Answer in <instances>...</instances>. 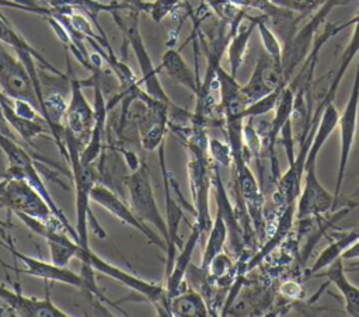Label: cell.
Listing matches in <instances>:
<instances>
[{
	"mask_svg": "<svg viewBox=\"0 0 359 317\" xmlns=\"http://www.w3.org/2000/svg\"><path fill=\"white\" fill-rule=\"evenodd\" d=\"M65 144L69 153L67 163L70 164L73 181H74V194H76V231L79 236V243L84 248H90L88 245V234H87V224L91 220L93 229L100 238H105L107 233L100 226L97 219L90 210V201H91V189L100 181L98 168L94 164H86L80 158V151L83 144L69 132L65 129Z\"/></svg>",
	"mask_w": 359,
	"mask_h": 317,
	"instance_id": "obj_1",
	"label": "cell"
},
{
	"mask_svg": "<svg viewBox=\"0 0 359 317\" xmlns=\"http://www.w3.org/2000/svg\"><path fill=\"white\" fill-rule=\"evenodd\" d=\"M0 244L4 245L14 255V258L20 259L24 264V268H13L17 274L36 276V278H41L43 281H50V282H60V283L77 288L80 290L90 292L94 296H97L101 302H107L108 304L116 307L122 314L126 316L125 310L119 309V306L115 304L114 302H109L108 299H105V296L97 286L95 276H94V268L90 267L88 264L81 262V274H76V272L67 269V267H59L53 262H45L42 259L22 254L21 251H18L14 247L10 236H7L4 238V241H0Z\"/></svg>",
	"mask_w": 359,
	"mask_h": 317,
	"instance_id": "obj_2",
	"label": "cell"
},
{
	"mask_svg": "<svg viewBox=\"0 0 359 317\" xmlns=\"http://www.w3.org/2000/svg\"><path fill=\"white\" fill-rule=\"evenodd\" d=\"M116 27L122 31L125 42L130 45L136 60L139 63L140 72H142V81L144 84V90L147 94L154 97L156 100H160L168 105H175V102L171 101V98L164 91L163 86L158 81V67H154L150 55L147 52V48L143 42L140 29H139V15L140 11L135 8H126V10H114L109 13Z\"/></svg>",
	"mask_w": 359,
	"mask_h": 317,
	"instance_id": "obj_3",
	"label": "cell"
},
{
	"mask_svg": "<svg viewBox=\"0 0 359 317\" xmlns=\"http://www.w3.org/2000/svg\"><path fill=\"white\" fill-rule=\"evenodd\" d=\"M0 206H6L14 213H22L36 219L53 230L69 233L66 226L53 213L52 208L48 205L43 196L22 178L4 177V187L0 195Z\"/></svg>",
	"mask_w": 359,
	"mask_h": 317,
	"instance_id": "obj_4",
	"label": "cell"
},
{
	"mask_svg": "<svg viewBox=\"0 0 359 317\" xmlns=\"http://www.w3.org/2000/svg\"><path fill=\"white\" fill-rule=\"evenodd\" d=\"M0 151L6 156L8 167L6 170V173L3 174V177H14V178H22L25 180L28 184H31L42 196L43 199L48 202V205L52 208L53 213L60 219V222L66 226V229L69 230L70 236L79 241V236L76 231V227H73V224H70L69 219L66 217L65 212L56 205V202L53 201L52 195L49 194L46 185L42 181V177L39 175L35 163L32 160V157L29 156V153L18 143H15L10 136L3 135L0 132Z\"/></svg>",
	"mask_w": 359,
	"mask_h": 317,
	"instance_id": "obj_5",
	"label": "cell"
},
{
	"mask_svg": "<svg viewBox=\"0 0 359 317\" xmlns=\"http://www.w3.org/2000/svg\"><path fill=\"white\" fill-rule=\"evenodd\" d=\"M76 258L80 262H86L90 267H93L94 271H98V272L112 278L114 281L122 283L123 286L130 288V289L136 290L137 293H140L147 302H150L153 304V307L156 309L158 316H170V297L167 295L165 286L147 282L139 276H135L129 272L122 271L121 268L107 262L105 259H102L101 257L94 254L91 251V248H84V247L79 245L77 251H76Z\"/></svg>",
	"mask_w": 359,
	"mask_h": 317,
	"instance_id": "obj_6",
	"label": "cell"
},
{
	"mask_svg": "<svg viewBox=\"0 0 359 317\" xmlns=\"http://www.w3.org/2000/svg\"><path fill=\"white\" fill-rule=\"evenodd\" d=\"M123 182L129 195V206L132 208L135 215L144 223L153 224L160 236L164 238L167 245V223L160 213L151 187V178L147 164L144 161H140V166L136 170L130 171V174L123 178Z\"/></svg>",
	"mask_w": 359,
	"mask_h": 317,
	"instance_id": "obj_7",
	"label": "cell"
},
{
	"mask_svg": "<svg viewBox=\"0 0 359 317\" xmlns=\"http://www.w3.org/2000/svg\"><path fill=\"white\" fill-rule=\"evenodd\" d=\"M344 4V0H328L323 7H320L310 20L297 29L294 36L283 45L282 48V70H283V80L287 84L294 73L299 70L307 55L310 53L313 43L316 41L317 34L320 32L321 25L324 24L327 15L331 10L337 6Z\"/></svg>",
	"mask_w": 359,
	"mask_h": 317,
	"instance_id": "obj_8",
	"label": "cell"
},
{
	"mask_svg": "<svg viewBox=\"0 0 359 317\" xmlns=\"http://www.w3.org/2000/svg\"><path fill=\"white\" fill-rule=\"evenodd\" d=\"M358 108H359V62L356 65L353 84L351 90V95L344 107V111L339 114L338 126H339V163L337 170V182L334 189V212L337 208V202L341 194V188L344 185L346 166L349 161L351 150L355 142L356 126H358Z\"/></svg>",
	"mask_w": 359,
	"mask_h": 317,
	"instance_id": "obj_9",
	"label": "cell"
},
{
	"mask_svg": "<svg viewBox=\"0 0 359 317\" xmlns=\"http://www.w3.org/2000/svg\"><path fill=\"white\" fill-rule=\"evenodd\" d=\"M67 69H69V86H70V100L67 102L65 115H63V126L69 130L81 144L83 147L88 142L94 122H95V112L94 107L88 104L86 100L81 88V80H79L70 66V56L66 55Z\"/></svg>",
	"mask_w": 359,
	"mask_h": 317,
	"instance_id": "obj_10",
	"label": "cell"
},
{
	"mask_svg": "<svg viewBox=\"0 0 359 317\" xmlns=\"http://www.w3.org/2000/svg\"><path fill=\"white\" fill-rule=\"evenodd\" d=\"M0 90L11 100H22L32 104L38 112L41 105L32 80L18 56L6 50L0 42ZM41 114V112H39Z\"/></svg>",
	"mask_w": 359,
	"mask_h": 317,
	"instance_id": "obj_11",
	"label": "cell"
},
{
	"mask_svg": "<svg viewBox=\"0 0 359 317\" xmlns=\"http://www.w3.org/2000/svg\"><path fill=\"white\" fill-rule=\"evenodd\" d=\"M158 160L163 174V184H164V198H165V223L168 230V238H167V259H165V278L171 274L174 261H175V251L177 248L182 247V240L178 234V227L181 220L185 219L184 210L177 202V199L171 195V188L174 184L172 175L167 168V158H165V142L161 143L158 147Z\"/></svg>",
	"mask_w": 359,
	"mask_h": 317,
	"instance_id": "obj_12",
	"label": "cell"
},
{
	"mask_svg": "<svg viewBox=\"0 0 359 317\" xmlns=\"http://www.w3.org/2000/svg\"><path fill=\"white\" fill-rule=\"evenodd\" d=\"M90 196H91V201H94L95 203L102 206L105 210H108L112 216L119 219L122 223L129 224L133 229H136L137 231H140L151 244H156L158 248H161L164 251L167 250L164 238L160 237L158 234H156L147 223L140 220L135 215L132 208L125 201H122L109 187H107L102 182H97L93 187Z\"/></svg>",
	"mask_w": 359,
	"mask_h": 317,
	"instance_id": "obj_13",
	"label": "cell"
},
{
	"mask_svg": "<svg viewBox=\"0 0 359 317\" xmlns=\"http://www.w3.org/2000/svg\"><path fill=\"white\" fill-rule=\"evenodd\" d=\"M287 84H285L283 80L282 63L276 62L262 49L248 81L241 86V93L248 105L275 90L283 88Z\"/></svg>",
	"mask_w": 359,
	"mask_h": 317,
	"instance_id": "obj_14",
	"label": "cell"
},
{
	"mask_svg": "<svg viewBox=\"0 0 359 317\" xmlns=\"http://www.w3.org/2000/svg\"><path fill=\"white\" fill-rule=\"evenodd\" d=\"M334 212V194H331L317 177V166L304 168L300 194L296 201V219L318 217Z\"/></svg>",
	"mask_w": 359,
	"mask_h": 317,
	"instance_id": "obj_15",
	"label": "cell"
},
{
	"mask_svg": "<svg viewBox=\"0 0 359 317\" xmlns=\"http://www.w3.org/2000/svg\"><path fill=\"white\" fill-rule=\"evenodd\" d=\"M15 290L0 283V299L8 303L17 313V317H69L70 313L55 306L49 296L45 299L28 297L21 293L18 283H14Z\"/></svg>",
	"mask_w": 359,
	"mask_h": 317,
	"instance_id": "obj_16",
	"label": "cell"
},
{
	"mask_svg": "<svg viewBox=\"0 0 359 317\" xmlns=\"http://www.w3.org/2000/svg\"><path fill=\"white\" fill-rule=\"evenodd\" d=\"M353 31H352V35H351V39L348 42V45L345 46L344 52L341 53V58H339V62L337 65V69L331 73V77H330V84L327 87V91L324 93L323 98L320 100V102L317 104L316 107V111L311 116V128L317 125L318 122V118L324 109V107L330 102H334V98L337 95V91L339 88V84L344 79V74L346 73V69L349 67V65L352 63V60L355 59V56L359 53V21H355L353 24Z\"/></svg>",
	"mask_w": 359,
	"mask_h": 317,
	"instance_id": "obj_17",
	"label": "cell"
},
{
	"mask_svg": "<svg viewBox=\"0 0 359 317\" xmlns=\"http://www.w3.org/2000/svg\"><path fill=\"white\" fill-rule=\"evenodd\" d=\"M202 236L203 233L201 227L194 222V224H191V234L182 244L180 255L175 257L171 274L165 278V290L170 299L188 289V285L185 282V274L191 264V258L196 248V244Z\"/></svg>",
	"mask_w": 359,
	"mask_h": 317,
	"instance_id": "obj_18",
	"label": "cell"
},
{
	"mask_svg": "<svg viewBox=\"0 0 359 317\" xmlns=\"http://www.w3.org/2000/svg\"><path fill=\"white\" fill-rule=\"evenodd\" d=\"M314 276L327 278L328 282L332 283L341 293L346 314L352 317H359V288L348 279L342 258L332 262L328 268L317 272Z\"/></svg>",
	"mask_w": 359,
	"mask_h": 317,
	"instance_id": "obj_19",
	"label": "cell"
},
{
	"mask_svg": "<svg viewBox=\"0 0 359 317\" xmlns=\"http://www.w3.org/2000/svg\"><path fill=\"white\" fill-rule=\"evenodd\" d=\"M338 119H339V112L337 109V107L334 105V102H330L324 107L318 122L316 125L314 129V135L309 147V151L306 154V161H304V168L309 167H314L317 166V158H318V153L321 151L323 146L325 144V142L330 139L331 133L334 132V129L338 125Z\"/></svg>",
	"mask_w": 359,
	"mask_h": 317,
	"instance_id": "obj_20",
	"label": "cell"
},
{
	"mask_svg": "<svg viewBox=\"0 0 359 317\" xmlns=\"http://www.w3.org/2000/svg\"><path fill=\"white\" fill-rule=\"evenodd\" d=\"M160 70L164 72L170 79H172L174 81H177L182 87H185L189 91H192L194 94L198 93L201 80L189 69L187 62L182 59L180 50H177L174 48H168L164 52L163 58H161V63H160L158 72Z\"/></svg>",
	"mask_w": 359,
	"mask_h": 317,
	"instance_id": "obj_21",
	"label": "cell"
},
{
	"mask_svg": "<svg viewBox=\"0 0 359 317\" xmlns=\"http://www.w3.org/2000/svg\"><path fill=\"white\" fill-rule=\"evenodd\" d=\"M255 29H257L255 17L247 14L229 41L227 56H229V65H230V74H233L234 77L244 62L250 38Z\"/></svg>",
	"mask_w": 359,
	"mask_h": 317,
	"instance_id": "obj_22",
	"label": "cell"
},
{
	"mask_svg": "<svg viewBox=\"0 0 359 317\" xmlns=\"http://www.w3.org/2000/svg\"><path fill=\"white\" fill-rule=\"evenodd\" d=\"M359 237V229L355 226L353 229H351L349 231H345L342 234H339L338 237H335L316 258L314 264L307 268L306 275L307 276H314L317 272L328 268L332 262H335L337 259L342 258V254L346 251V248Z\"/></svg>",
	"mask_w": 359,
	"mask_h": 317,
	"instance_id": "obj_23",
	"label": "cell"
},
{
	"mask_svg": "<svg viewBox=\"0 0 359 317\" xmlns=\"http://www.w3.org/2000/svg\"><path fill=\"white\" fill-rule=\"evenodd\" d=\"M296 217V205H290L283 208V212L279 217V222L272 233V236L266 240V243L257 251L255 255H252L247 264H245V271L252 269L255 265H258L269 252H272L280 243L282 240L289 234L293 226V219Z\"/></svg>",
	"mask_w": 359,
	"mask_h": 317,
	"instance_id": "obj_24",
	"label": "cell"
},
{
	"mask_svg": "<svg viewBox=\"0 0 359 317\" xmlns=\"http://www.w3.org/2000/svg\"><path fill=\"white\" fill-rule=\"evenodd\" d=\"M209 307L203 296L188 288L170 299V317H208Z\"/></svg>",
	"mask_w": 359,
	"mask_h": 317,
	"instance_id": "obj_25",
	"label": "cell"
},
{
	"mask_svg": "<svg viewBox=\"0 0 359 317\" xmlns=\"http://www.w3.org/2000/svg\"><path fill=\"white\" fill-rule=\"evenodd\" d=\"M0 42L8 45L13 48L14 52L17 50H27V52H31L35 55L39 66H42L43 69H46L48 72L56 74V76H62L65 77L66 74L62 73L59 69H56L52 63H49L35 48H32L11 25L10 22L7 21V18L0 13Z\"/></svg>",
	"mask_w": 359,
	"mask_h": 317,
	"instance_id": "obj_26",
	"label": "cell"
},
{
	"mask_svg": "<svg viewBox=\"0 0 359 317\" xmlns=\"http://www.w3.org/2000/svg\"><path fill=\"white\" fill-rule=\"evenodd\" d=\"M206 236L208 237H206V243H205L202 259H201V267L203 269H208L210 261L223 251L227 243V226L219 210H216V216Z\"/></svg>",
	"mask_w": 359,
	"mask_h": 317,
	"instance_id": "obj_27",
	"label": "cell"
},
{
	"mask_svg": "<svg viewBox=\"0 0 359 317\" xmlns=\"http://www.w3.org/2000/svg\"><path fill=\"white\" fill-rule=\"evenodd\" d=\"M203 1L212 10V13L216 15V18H219L220 21L230 25L233 32H236V29L243 22V20L245 18L247 11H248L245 8L236 6L230 0H203Z\"/></svg>",
	"mask_w": 359,
	"mask_h": 317,
	"instance_id": "obj_28",
	"label": "cell"
},
{
	"mask_svg": "<svg viewBox=\"0 0 359 317\" xmlns=\"http://www.w3.org/2000/svg\"><path fill=\"white\" fill-rule=\"evenodd\" d=\"M255 17L257 21V29L261 38V43H262V49L271 56L273 58L276 62L282 63V43L278 39V36L275 35V32L268 27V24L264 21L262 15L258 13Z\"/></svg>",
	"mask_w": 359,
	"mask_h": 317,
	"instance_id": "obj_29",
	"label": "cell"
},
{
	"mask_svg": "<svg viewBox=\"0 0 359 317\" xmlns=\"http://www.w3.org/2000/svg\"><path fill=\"white\" fill-rule=\"evenodd\" d=\"M283 88H279V90H275L266 95H264L262 98L248 104L244 109V116L245 119L248 118H257V116H262L265 114H268L269 111H273L276 104H278V100H279V95H280V91Z\"/></svg>",
	"mask_w": 359,
	"mask_h": 317,
	"instance_id": "obj_30",
	"label": "cell"
},
{
	"mask_svg": "<svg viewBox=\"0 0 359 317\" xmlns=\"http://www.w3.org/2000/svg\"><path fill=\"white\" fill-rule=\"evenodd\" d=\"M269 1L279 7L292 10L303 17H307V15H313L328 0H269Z\"/></svg>",
	"mask_w": 359,
	"mask_h": 317,
	"instance_id": "obj_31",
	"label": "cell"
},
{
	"mask_svg": "<svg viewBox=\"0 0 359 317\" xmlns=\"http://www.w3.org/2000/svg\"><path fill=\"white\" fill-rule=\"evenodd\" d=\"M185 0H151L147 4V14L154 22H160L168 14H171Z\"/></svg>",
	"mask_w": 359,
	"mask_h": 317,
	"instance_id": "obj_32",
	"label": "cell"
},
{
	"mask_svg": "<svg viewBox=\"0 0 359 317\" xmlns=\"http://www.w3.org/2000/svg\"><path fill=\"white\" fill-rule=\"evenodd\" d=\"M208 151L216 164L223 167H230L233 164V156L229 143H223L219 139H209Z\"/></svg>",
	"mask_w": 359,
	"mask_h": 317,
	"instance_id": "obj_33",
	"label": "cell"
},
{
	"mask_svg": "<svg viewBox=\"0 0 359 317\" xmlns=\"http://www.w3.org/2000/svg\"><path fill=\"white\" fill-rule=\"evenodd\" d=\"M359 259V237L346 248V251L342 254V261H353Z\"/></svg>",
	"mask_w": 359,
	"mask_h": 317,
	"instance_id": "obj_34",
	"label": "cell"
},
{
	"mask_svg": "<svg viewBox=\"0 0 359 317\" xmlns=\"http://www.w3.org/2000/svg\"><path fill=\"white\" fill-rule=\"evenodd\" d=\"M0 317H17L15 310L3 299H0Z\"/></svg>",
	"mask_w": 359,
	"mask_h": 317,
	"instance_id": "obj_35",
	"label": "cell"
},
{
	"mask_svg": "<svg viewBox=\"0 0 359 317\" xmlns=\"http://www.w3.org/2000/svg\"><path fill=\"white\" fill-rule=\"evenodd\" d=\"M289 286H290L289 289H286L285 286H282L280 289H282V292H283L285 295H287L289 297H294L296 293H299L300 289H299V286H297L294 282H289Z\"/></svg>",
	"mask_w": 359,
	"mask_h": 317,
	"instance_id": "obj_36",
	"label": "cell"
},
{
	"mask_svg": "<svg viewBox=\"0 0 359 317\" xmlns=\"http://www.w3.org/2000/svg\"><path fill=\"white\" fill-rule=\"evenodd\" d=\"M355 196H358V198H359V189H358V191H356V194H355Z\"/></svg>",
	"mask_w": 359,
	"mask_h": 317,
	"instance_id": "obj_37",
	"label": "cell"
},
{
	"mask_svg": "<svg viewBox=\"0 0 359 317\" xmlns=\"http://www.w3.org/2000/svg\"><path fill=\"white\" fill-rule=\"evenodd\" d=\"M356 227H358V229H359V224H356Z\"/></svg>",
	"mask_w": 359,
	"mask_h": 317,
	"instance_id": "obj_38",
	"label": "cell"
}]
</instances>
